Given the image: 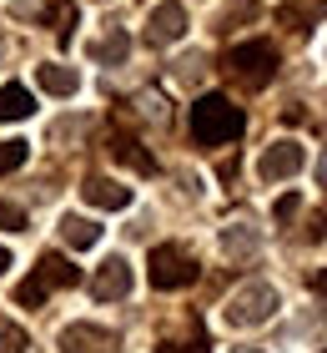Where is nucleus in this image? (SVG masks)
<instances>
[{"instance_id":"1","label":"nucleus","mask_w":327,"mask_h":353,"mask_svg":"<svg viewBox=\"0 0 327 353\" xmlns=\"http://www.w3.org/2000/svg\"><path fill=\"white\" fill-rule=\"evenodd\" d=\"M242 126H247V117L226 96H202L191 106V141L196 147H226V141L242 137Z\"/></svg>"},{"instance_id":"2","label":"nucleus","mask_w":327,"mask_h":353,"mask_svg":"<svg viewBox=\"0 0 327 353\" xmlns=\"http://www.w3.org/2000/svg\"><path fill=\"white\" fill-rule=\"evenodd\" d=\"M226 71L237 76V81H247V86H267L272 76H277V46L272 41H242L226 51Z\"/></svg>"},{"instance_id":"3","label":"nucleus","mask_w":327,"mask_h":353,"mask_svg":"<svg viewBox=\"0 0 327 353\" xmlns=\"http://www.w3.org/2000/svg\"><path fill=\"white\" fill-rule=\"evenodd\" d=\"M272 313H277V288H267V283L237 288L232 303H226V323L232 328H257V323H267Z\"/></svg>"},{"instance_id":"4","label":"nucleus","mask_w":327,"mask_h":353,"mask_svg":"<svg viewBox=\"0 0 327 353\" xmlns=\"http://www.w3.org/2000/svg\"><path fill=\"white\" fill-rule=\"evenodd\" d=\"M196 283V258L187 248H156L151 252V288H161V293H171V288H187Z\"/></svg>"},{"instance_id":"5","label":"nucleus","mask_w":327,"mask_h":353,"mask_svg":"<svg viewBox=\"0 0 327 353\" xmlns=\"http://www.w3.org/2000/svg\"><path fill=\"white\" fill-rule=\"evenodd\" d=\"M302 172V147L297 141H272L257 162V176L262 182H282V176H297Z\"/></svg>"},{"instance_id":"6","label":"nucleus","mask_w":327,"mask_h":353,"mask_svg":"<svg viewBox=\"0 0 327 353\" xmlns=\"http://www.w3.org/2000/svg\"><path fill=\"white\" fill-rule=\"evenodd\" d=\"M126 293H131V263L126 258H106L96 268V278H91V298L96 303H116Z\"/></svg>"},{"instance_id":"7","label":"nucleus","mask_w":327,"mask_h":353,"mask_svg":"<svg viewBox=\"0 0 327 353\" xmlns=\"http://www.w3.org/2000/svg\"><path fill=\"white\" fill-rule=\"evenodd\" d=\"M182 30H187V10L176 6V0H167V6H156L151 15H146V41H151V46L182 41Z\"/></svg>"},{"instance_id":"8","label":"nucleus","mask_w":327,"mask_h":353,"mask_svg":"<svg viewBox=\"0 0 327 353\" xmlns=\"http://www.w3.org/2000/svg\"><path fill=\"white\" fill-rule=\"evenodd\" d=\"M111 348H116V333L96 323H71L61 333V353H111Z\"/></svg>"},{"instance_id":"9","label":"nucleus","mask_w":327,"mask_h":353,"mask_svg":"<svg viewBox=\"0 0 327 353\" xmlns=\"http://www.w3.org/2000/svg\"><path fill=\"white\" fill-rule=\"evenodd\" d=\"M81 197H86L91 207H101V212H121V207H131V187L111 182V176H86Z\"/></svg>"},{"instance_id":"10","label":"nucleus","mask_w":327,"mask_h":353,"mask_svg":"<svg viewBox=\"0 0 327 353\" xmlns=\"http://www.w3.org/2000/svg\"><path fill=\"white\" fill-rule=\"evenodd\" d=\"M30 278L51 293V288H76V283H81V268H71L61 252H41V263H36V272H30Z\"/></svg>"},{"instance_id":"11","label":"nucleus","mask_w":327,"mask_h":353,"mask_svg":"<svg viewBox=\"0 0 327 353\" xmlns=\"http://www.w3.org/2000/svg\"><path fill=\"white\" fill-rule=\"evenodd\" d=\"M36 81H41V91H51V96H76L81 91V76L71 66H61V61H45V66L36 71Z\"/></svg>"},{"instance_id":"12","label":"nucleus","mask_w":327,"mask_h":353,"mask_svg":"<svg viewBox=\"0 0 327 353\" xmlns=\"http://www.w3.org/2000/svg\"><path fill=\"white\" fill-rule=\"evenodd\" d=\"M257 243H262V237H257V228H247V222H232V228L222 232V252H226V258H252Z\"/></svg>"},{"instance_id":"13","label":"nucleus","mask_w":327,"mask_h":353,"mask_svg":"<svg viewBox=\"0 0 327 353\" xmlns=\"http://www.w3.org/2000/svg\"><path fill=\"white\" fill-rule=\"evenodd\" d=\"M30 111H36V101H30V91L25 86H0V121H25Z\"/></svg>"},{"instance_id":"14","label":"nucleus","mask_w":327,"mask_h":353,"mask_svg":"<svg viewBox=\"0 0 327 353\" xmlns=\"http://www.w3.org/2000/svg\"><path fill=\"white\" fill-rule=\"evenodd\" d=\"M61 237H65V248H96L101 243V228L91 217H61Z\"/></svg>"},{"instance_id":"15","label":"nucleus","mask_w":327,"mask_h":353,"mask_svg":"<svg viewBox=\"0 0 327 353\" xmlns=\"http://www.w3.org/2000/svg\"><path fill=\"white\" fill-rule=\"evenodd\" d=\"M322 15H327V0H292V6H282V26L307 30L313 21H322Z\"/></svg>"},{"instance_id":"16","label":"nucleus","mask_w":327,"mask_h":353,"mask_svg":"<svg viewBox=\"0 0 327 353\" xmlns=\"http://www.w3.org/2000/svg\"><path fill=\"white\" fill-rule=\"evenodd\" d=\"M126 51H131L126 30H111V36H101V41L91 46V56L101 61V66H121V61H126Z\"/></svg>"},{"instance_id":"17","label":"nucleus","mask_w":327,"mask_h":353,"mask_svg":"<svg viewBox=\"0 0 327 353\" xmlns=\"http://www.w3.org/2000/svg\"><path fill=\"white\" fill-rule=\"evenodd\" d=\"M111 152H116V157H121L126 167H136V172H146V176L156 172V162H151V157H146V152H141V147H136V141H131V137H116V141H111Z\"/></svg>"},{"instance_id":"18","label":"nucleus","mask_w":327,"mask_h":353,"mask_svg":"<svg viewBox=\"0 0 327 353\" xmlns=\"http://www.w3.org/2000/svg\"><path fill=\"white\" fill-rule=\"evenodd\" d=\"M30 339H25V328L21 323H10V318H0V353H25Z\"/></svg>"},{"instance_id":"19","label":"nucleus","mask_w":327,"mask_h":353,"mask_svg":"<svg viewBox=\"0 0 327 353\" xmlns=\"http://www.w3.org/2000/svg\"><path fill=\"white\" fill-rule=\"evenodd\" d=\"M25 141H0V176H6V172H15V167H21L25 162Z\"/></svg>"},{"instance_id":"20","label":"nucleus","mask_w":327,"mask_h":353,"mask_svg":"<svg viewBox=\"0 0 327 353\" xmlns=\"http://www.w3.org/2000/svg\"><path fill=\"white\" fill-rule=\"evenodd\" d=\"M51 21H56L61 36H71V26H76V6H71V0H56V6H51Z\"/></svg>"},{"instance_id":"21","label":"nucleus","mask_w":327,"mask_h":353,"mask_svg":"<svg viewBox=\"0 0 327 353\" xmlns=\"http://www.w3.org/2000/svg\"><path fill=\"white\" fill-rule=\"evenodd\" d=\"M25 228V212L15 202H0V232H21Z\"/></svg>"},{"instance_id":"22","label":"nucleus","mask_w":327,"mask_h":353,"mask_svg":"<svg viewBox=\"0 0 327 353\" xmlns=\"http://www.w3.org/2000/svg\"><path fill=\"white\" fill-rule=\"evenodd\" d=\"M252 15H257L252 0H232V6L222 10V26H232V21H252Z\"/></svg>"},{"instance_id":"23","label":"nucleus","mask_w":327,"mask_h":353,"mask_svg":"<svg viewBox=\"0 0 327 353\" xmlns=\"http://www.w3.org/2000/svg\"><path fill=\"white\" fill-rule=\"evenodd\" d=\"M297 207H302V197H297V192H287V197L277 202L272 212H277V222H292V217H297Z\"/></svg>"},{"instance_id":"24","label":"nucleus","mask_w":327,"mask_h":353,"mask_svg":"<svg viewBox=\"0 0 327 353\" xmlns=\"http://www.w3.org/2000/svg\"><path fill=\"white\" fill-rule=\"evenodd\" d=\"M161 353H202V333H191V343H176V339H167V343H161Z\"/></svg>"},{"instance_id":"25","label":"nucleus","mask_w":327,"mask_h":353,"mask_svg":"<svg viewBox=\"0 0 327 353\" xmlns=\"http://www.w3.org/2000/svg\"><path fill=\"white\" fill-rule=\"evenodd\" d=\"M317 182H322V187H327V152H322V157H317Z\"/></svg>"},{"instance_id":"26","label":"nucleus","mask_w":327,"mask_h":353,"mask_svg":"<svg viewBox=\"0 0 327 353\" xmlns=\"http://www.w3.org/2000/svg\"><path fill=\"white\" fill-rule=\"evenodd\" d=\"M313 288H317V293H327V272H313Z\"/></svg>"},{"instance_id":"27","label":"nucleus","mask_w":327,"mask_h":353,"mask_svg":"<svg viewBox=\"0 0 327 353\" xmlns=\"http://www.w3.org/2000/svg\"><path fill=\"white\" fill-rule=\"evenodd\" d=\"M6 268H10V252H6V248H0V272H6Z\"/></svg>"},{"instance_id":"28","label":"nucleus","mask_w":327,"mask_h":353,"mask_svg":"<svg viewBox=\"0 0 327 353\" xmlns=\"http://www.w3.org/2000/svg\"><path fill=\"white\" fill-rule=\"evenodd\" d=\"M232 353H262V348H232Z\"/></svg>"}]
</instances>
